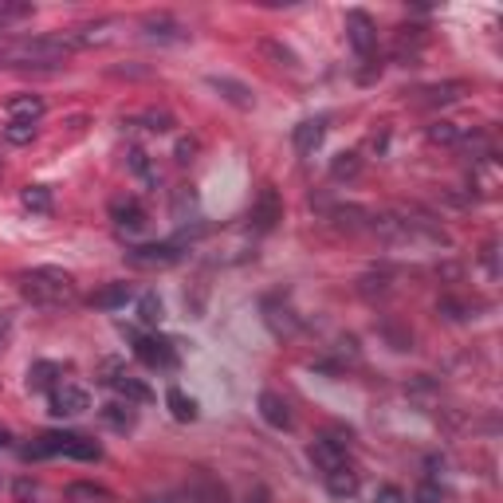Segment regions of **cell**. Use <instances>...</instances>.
Returning a JSON list of instances; mask_svg holds the SVG:
<instances>
[{
    "label": "cell",
    "mask_w": 503,
    "mask_h": 503,
    "mask_svg": "<svg viewBox=\"0 0 503 503\" xmlns=\"http://www.w3.org/2000/svg\"><path fill=\"white\" fill-rule=\"evenodd\" d=\"M16 291L24 296V303L32 307H44V311H55V307H68V303L79 299L75 291V280L63 268H28L16 275Z\"/></svg>",
    "instance_id": "cell-1"
},
{
    "label": "cell",
    "mask_w": 503,
    "mask_h": 503,
    "mask_svg": "<svg viewBox=\"0 0 503 503\" xmlns=\"http://www.w3.org/2000/svg\"><path fill=\"white\" fill-rule=\"evenodd\" d=\"M68 36H36V40H8L0 44V68H55L68 60Z\"/></svg>",
    "instance_id": "cell-2"
},
{
    "label": "cell",
    "mask_w": 503,
    "mask_h": 503,
    "mask_svg": "<svg viewBox=\"0 0 503 503\" xmlns=\"http://www.w3.org/2000/svg\"><path fill=\"white\" fill-rule=\"evenodd\" d=\"M24 460H47V457H71V460H102V444L83 433H44L32 444L20 449Z\"/></svg>",
    "instance_id": "cell-3"
},
{
    "label": "cell",
    "mask_w": 503,
    "mask_h": 503,
    "mask_svg": "<svg viewBox=\"0 0 503 503\" xmlns=\"http://www.w3.org/2000/svg\"><path fill=\"white\" fill-rule=\"evenodd\" d=\"M122 335L134 343V358L146 369H177V346L158 335H138L134 327H122Z\"/></svg>",
    "instance_id": "cell-4"
},
{
    "label": "cell",
    "mask_w": 503,
    "mask_h": 503,
    "mask_svg": "<svg viewBox=\"0 0 503 503\" xmlns=\"http://www.w3.org/2000/svg\"><path fill=\"white\" fill-rule=\"evenodd\" d=\"M280 221H283V201H280V193H275L272 185H264L260 193H256L252 208H248V229L264 236V232H272Z\"/></svg>",
    "instance_id": "cell-5"
},
{
    "label": "cell",
    "mask_w": 503,
    "mask_h": 503,
    "mask_svg": "<svg viewBox=\"0 0 503 503\" xmlns=\"http://www.w3.org/2000/svg\"><path fill=\"white\" fill-rule=\"evenodd\" d=\"M47 402H52L55 417H79V413L91 410V393H87V389L75 385V382H63V377L47 389Z\"/></svg>",
    "instance_id": "cell-6"
},
{
    "label": "cell",
    "mask_w": 503,
    "mask_h": 503,
    "mask_svg": "<svg viewBox=\"0 0 503 503\" xmlns=\"http://www.w3.org/2000/svg\"><path fill=\"white\" fill-rule=\"evenodd\" d=\"M346 36H350V47L358 52V60H374V52H377V28L374 20H369L366 12H346Z\"/></svg>",
    "instance_id": "cell-7"
},
{
    "label": "cell",
    "mask_w": 503,
    "mask_h": 503,
    "mask_svg": "<svg viewBox=\"0 0 503 503\" xmlns=\"http://www.w3.org/2000/svg\"><path fill=\"white\" fill-rule=\"evenodd\" d=\"M126 260L134 268H169V264L182 260V244L177 240H161V244H142V248H130Z\"/></svg>",
    "instance_id": "cell-8"
},
{
    "label": "cell",
    "mask_w": 503,
    "mask_h": 503,
    "mask_svg": "<svg viewBox=\"0 0 503 503\" xmlns=\"http://www.w3.org/2000/svg\"><path fill=\"white\" fill-rule=\"evenodd\" d=\"M107 385L110 389H118L122 397H126V402H134V405H150L154 402V389H150L146 382H142V377H134V374H126V369H122L118 362H107Z\"/></svg>",
    "instance_id": "cell-9"
},
{
    "label": "cell",
    "mask_w": 503,
    "mask_h": 503,
    "mask_svg": "<svg viewBox=\"0 0 503 503\" xmlns=\"http://www.w3.org/2000/svg\"><path fill=\"white\" fill-rule=\"evenodd\" d=\"M110 221H115V229L118 232H130V236H138L142 229H146V208H142L138 197H118V201H110Z\"/></svg>",
    "instance_id": "cell-10"
},
{
    "label": "cell",
    "mask_w": 503,
    "mask_h": 503,
    "mask_svg": "<svg viewBox=\"0 0 503 503\" xmlns=\"http://www.w3.org/2000/svg\"><path fill=\"white\" fill-rule=\"evenodd\" d=\"M185 496H189V503H229V491H224V483L216 480L213 472H205V468H197L193 476H189Z\"/></svg>",
    "instance_id": "cell-11"
},
{
    "label": "cell",
    "mask_w": 503,
    "mask_h": 503,
    "mask_svg": "<svg viewBox=\"0 0 503 503\" xmlns=\"http://www.w3.org/2000/svg\"><path fill=\"white\" fill-rule=\"evenodd\" d=\"M322 138H327V118H303L299 126H296V134H291V142H296V150L303 158H311L315 150L322 146Z\"/></svg>",
    "instance_id": "cell-12"
},
{
    "label": "cell",
    "mask_w": 503,
    "mask_h": 503,
    "mask_svg": "<svg viewBox=\"0 0 503 503\" xmlns=\"http://www.w3.org/2000/svg\"><path fill=\"white\" fill-rule=\"evenodd\" d=\"M4 115L12 122H24V126H36L44 115V99L40 94H12V99L4 102Z\"/></svg>",
    "instance_id": "cell-13"
},
{
    "label": "cell",
    "mask_w": 503,
    "mask_h": 503,
    "mask_svg": "<svg viewBox=\"0 0 503 503\" xmlns=\"http://www.w3.org/2000/svg\"><path fill=\"white\" fill-rule=\"evenodd\" d=\"M260 417L272 425V429H291V405L283 402L275 389H264L260 393Z\"/></svg>",
    "instance_id": "cell-14"
},
{
    "label": "cell",
    "mask_w": 503,
    "mask_h": 503,
    "mask_svg": "<svg viewBox=\"0 0 503 503\" xmlns=\"http://www.w3.org/2000/svg\"><path fill=\"white\" fill-rule=\"evenodd\" d=\"M130 299H134V288L118 280V283H107V288L94 291V296H91V307H99V311H122Z\"/></svg>",
    "instance_id": "cell-15"
},
{
    "label": "cell",
    "mask_w": 503,
    "mask_h": 503,
    "mask_svg": "<svg viewBox=\"0 0 503 503\" xmlns=\"http://www.w3.org/2000/svg\"><path fill=\"white\" fill-rule=\"evenodd\" d=\"M322 476H327V491L335 499H350L358 491V472L350 468V464L343 460V464H335V468L330 472H322Z\"/></svg>",
    "instance_id": "cell-16"
},
{
    "label": "cell",
    "mask_w": 503,
    "mask_h": 503,
    "mask_svg": "<svg viewBox=\"0 0 503 503\" xmlns=\"http://www.w3.org/2000/svg\"><path fill=\"white\" fill-rule=\"evenodd\" d=\"M208 87L213 91H221V99H229L232 107H240V110H248L252 107V91L244 87V83H236V79H229V75H208Z\"/></svg>",
    "instance_id": "cell-17"
},
{
    "label": "cell",
    "mask_w": 503,
    "mask_h": 503,
    "mask_svg": "<svg viewBox=\"0 0 503 503\" xmlns=\"http://www.w3.org/2000/svg\"><path fill=\"white\" fill-rule=\"evenodd\" d=\"M311 460H315L322 472H330L335 464L346 460V441H330V436H319V441L311 444Z\"/></svg>",
    "instance_id": "cell-18"
},
{
    "label": "cell",
    "mask_w": 503,
    "mask_h": 503,
    "mask_svg": "<svg viewBox=\"0 0 503 503\" xmlns=\"http://www.w3.org/2000/svg\"><path fill=\"white\" fill-rule=\"evenodd\" d=\"M68 503H110V491L102 488V483L75 480V483H68Z\"/></svg>",
    "instance_id": "cell-19"
},
{
    "label": "cell",
    "mask_w": 503,
    "mask_h": 503,
    "mask_svg": "<svg viewBox=\"0 0 503 503\" xmlns=\"http://www.w3.org/2000/svg\"><path fill=\"white\" fill-rule=\"evenodd\" d=\"M99 413H102V421H107L115 433H130V429H134V421H138L134 410H130V402H126V405H122V402H110V405H102Z\"/></svg>",
    "instance_id": "cell-20"
},
{
    "label": "cell",
    "mask_w": 503,
    "mask_h": 503,
    "mask_svg": "<svg viewBox=\"0 0 503 503\" xmlns=\"http://www.w3.org/2000/svg\"><path fill=\"white\" fill-rule=\"evenodd\" d=\"M460 83H441V87H425V91H417L421 99H413L417 107H444V102H457L460 99Z\"/></svg>",
    "instance_id": "cell-21"
},
{
    "label": "cell",
    "mask_w": 503,
    "mask_h": 503,
    "mask_svg": "<svg viewBox=\"0 0 503 503\" xmlns=\"http://www.w3.org/2000/svg\"><path fill=\"white\" fill-rule=\"evenodd\" d=\"M142 28H146V36H150V40H182V24H174V20H169V16H146V24H142Z\"/></svg>",
    "instance_id": "cell-22"
},
{
    "label": "cell",
    "mask_w": 503,
    "mask_h": 503,
    "mask_svg": "<svg viewBox=\"0 0 503 503\" xmlns=\"http://www.w3.org/2000/svg\"><path fill=\"white\" fill-rule=\"evenodd\" d=\"M166 405H169V413H174L177 417V421H197V402H193V397H185L182 393V389H169V393H166Z\"/></svg>",
    "instance_id": "cell-23"
},
{
    "label": "cell",
    "mask_w": 503,
    "mask_h": 503,
    "mask_svg": "<svg viewBox=\"0 0 503 503\" xmlns=\"http://www.w3.org/2000/svg\"><path fill=\"white\" fill-rule=\"evenodd\" d=\"M20 201H24L28 213H40V216H47V213H52V189H47V185H28Z\"/></svg>",
    "instance_id": "cell-24"
},
{
    "label": "cell",
    "mask_w": 503,
    "mask_h": 503,
    "mask_svg": "<svg viewBox=\"0 0 503 503\" xmlns=\"http://www.w3.org/2000/svg\"><path fill=\"white\" fill-rule=\"evenodd\" d=\"M55 382H60V366L55 362H36L28 369V389H52Z\"/></svg>",
    "instance_id": "cell-25"
},
{
    "label": "cell",
    "mask_w": 503,
    "mask_h": 503,
    "mask_svg": "<svg viewBox=\"0 0 503 503\" xmlns=\"http://www.w3.org/2000/svg\"><path fill=\"white\" fill-rule=\"evenodd\" d=\"M362 174V158L358 154H338L335 161H330V177L335 182H350V177Z\"/></svg>",
    "instance_id": "cell-26"
},
{
    "label": "cell",
    "mask_w": 503,
    "mask_h": 503,
    "mask_svg": "<svg viewBox=\"0 0 503 503\" xmlns=\"http://www.w3.org/2000/svg\"><path fill=\"white\" fill-rule=\"evenodd\" d=\"M138 319H142V327H158L161 322V299L154 291H146V296L138 299Z\"/></svg>",
    "instance_id": "cell-27"
},
{
    "label": "cell",
    "mask_w": 503,
    "mask_h": 503,
    "mask_svg": "<svg viewBox=\"0 0 503 503\" xmlns=\"http://www.w3.org/2000/svg\"><path fill=\"white\" fill-rule=\"evenodd\" d=\"M24 16H32V4H4V0H0V28L24 20Z\"/></svg>",
    "instance_id": "cell-28"
},
{
    "label": "cell",
    "mask_w": 503,
    "mask_h": 503,
    "mask_svg": "<svg viewBox=\"0 0 503 503\" xmlns=\"http://www.w3.org/2000/svg\"><path fill=\"white\" fill-rule=\"evenodd\" d=\"M130 169H134V174L142 177V182H158V174L154 169H150V161H146V154H142V150H130Z\"/></svg>",
    "instance_id": "cell-29"
},
{
    "label": "cell",
    "mask_w": 503,
    "mask_h": 503,
    "mask_svg": "<svg viewBox=\"0 0 503 503\" xmlns=\"http://www.w3.org/2000/svg\"><path fill=\"white\" fill-rule=\"evenodd\" d=\"M4 138L12 142V146H28V142L36 138V126H24V122H12V126L4 130Z\"/></svg>",
    "instance_id": "cell-30"
},
{
    "label": "cell",
    "mask_w": 503,
    "mask_h": 503,
    "mask_svg": "<svg viewBox=\"0 0 503 503\" xmlns=\"http://www.w3.org/2000/svg\"><path fill=\"white\" fill-rule=\"evenodd\" d=\"M429 138H433V142H444V146H452V142H460V138H464V130H457L452 122H441V126H433V130H429Z\"/></svg>",
    "instance_id": "cell-31"
},
{
    "label": "cell",
    "mask_w": 503,
    "mask_h": 503,
    "mask_svg": "<svg viewBox=\"0 0 503 503\" xmlns=\"http://www.w3.org/2000/svg\"><path fill=\"white\" fill-rule=\"evenodd\" d=\"M374 503H410V496H405V491L397 488V483H385V488H377Z\"/></svg>",
    "instance_id": "cell-32"
},
{
    "label": "cell",
    "mask_w": 503,
    "mask_h": 503,
    "mask_svg": "<svg viewBox=\"0 0 503 503\" xmlns=\"http://www.w3.org/2000/svg\"><path fill=\"white\" fill-rule=\"evenodd\" d=\"M260 47H264V52H268V55H275V60H280V63H288V68H296V63H299L296 55L288 52V47H283V44H275V40H264Z\"/></svg>",
    "instance_id": "cell-33"
},
{
    "label": "cell",
    "mask_w": 503,
    "mask_h": 503,
    "mask_svg": "<svg viewBox=\"0 0 503 503\" xmlns=\"http://www.w3.org/2000/svg\"><path fill=\"white\" fill-rule=\"evenodd\" d=\"M8 330H12V315L0 311V350H4V343H8Z\"/></svg>",
    "instance_id": "cell-34"
},
{
    "label": "cell",
    "mask_w": 503,
    "mask_h": 503,
    "mask_svg": "<svg viewBox=\"0 0 503 503\" xmlns=\"http://www.w3.org/2000/svg\"><path fill=\"white\" fill-rule=\"evenodd\" d=\"M193 150H197V142H182V146H177V161H189Z\"/></svg>",
    "instance_id": "cell-35"
},
{
    "label": "cell",
    "mask_w": 503,
    "mask_h": 503,
    "mask_svg": "<svg viewBox=\"0 0 503 503\" xmlns=\"http://www.w3.org/2000/svg\"><path fill=\"white\" fill-rule=\"evenodd\" d=\"M248 503H268V496H264V491H256V499H248Z\"/></svg>",
    "instance_id": "cell-36"
},
{
    "label": "cell",
    "mask_w": 503,
    "mask_h": 503,
    "mask_svg": "<svg viewBox=\"0 0 503 503\" xmlns=\"http://www.w3.org/2000/svg\"><path fill=\"white\" fill-rule=\"evenodd\" d=\"M4 444H8V433H4V429H0V449H4Z\"/></svg>",
    "instance_id": "cell-37"
}]
</instances>
